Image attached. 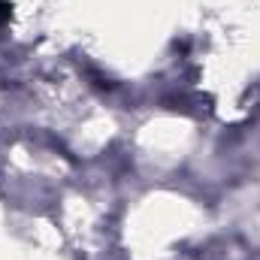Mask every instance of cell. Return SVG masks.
<instances>
[{
	"label": "cell",
	"instance_id": "6da1fadb",
	"mask_svg": "<svg viewBox=\"0 0 260 260\" xmlns=\"http://www.w3.org/2000/svg\"><path fill=\"white\" fill-rule=\"evenodd\" d=\"M12 21V3L0 0V24H9Z\"/></svg>",
	"mask_w": 260,
	"mask_h": 260
}]
</instances>
